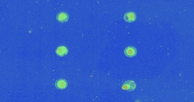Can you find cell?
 <instances>
[{
  "label": "cell",
  "mask_w": 194,
  "mask_h": 102,
  "mask_svg": "<svg viewBox=\"0 0 194 102\" xmlns=\"http://www.w3.org/2000/svg\"><path fill=\"white\" fill-rule=\"evenodd\" d=\"M136 83L135 82L133 81H127L125 82V83L123 84L122 88L123 90H125L127 91H133L136 88Z\"/></svg>",
  "instance_id": "1"
},
{
  "label": "cell",
  "mask_w": 194,
  "mask_h": 102,
  "mask_svg": "<svg viewBox=\"0 0 194 102\" xmlns=\"http://www.w3.org/2000/svg\"><path fill=\"white\" fill-rule=\"evenodd\" d=\"M56 20L61 23H64L67 22L69 20V15L65 12H60L57 14L56 16Z\"/></svg>",
  "instance_id": "2"
},
{
  "label": "cell",
  "mask_w": 194,
  "mask_h": 102,
  "mask_svg": "<svg viewBox=\"0 0 194 102\" xmlns=\"http://www.w3.org/2000/svg\"><path fill=\"white\" fill-rule=\"evenodd\" d=\"M137 54L136 49L133 47H128L125 49V54L126 56L132 57L136 56Z\"/></svg>",
  "instance_id": "3"
},
{
  "label": "cell",
  "mask_w": 194,
  "mask_h": 102,
  "mask_svg": "<svg viewBox=\"0 0 194 102\" xmlns=\"http://www.w3.org/2000/svg\"><path fill=\"white\" fill-rule=\"evenodd\" d=\"M124 19L127 22H133L136 19V15L134 12H127L124 15Z\"/></svg>",
  "instance_id": "4"
},
{
  "label": "cell",
  "mask_w": 194,
  "mask_h": 102,
  "mask_svg": "<svg viewBox=\"0 0 194 102\" xmlns=\"http://www.w3.org/2000/svg\"><path fill=\"white\" fill-rule=\"evenodd\" d=\"M56 88L60 90H63L67 88L68 83L66 80L64 79H60L57 80L55 82Z\"/></svg>",
  "instance_id": "5"
},
{
  "label": "cell",
  "mask_w": 194,
  "mask_h": 102,
  "mask_svg": "<svg viewBox=\"0 0 194 102\" xmlns=\"http://www.w3.org/2000/svg\"><path fill=\"white\" fill-rule=\"evenodd\" d=\"M68 49L65 46H59L57 48L56 50V53L59 56L62 57L66 54H68Z\"/></svg>",
  "instance_id": "6"
}]
</instances>
